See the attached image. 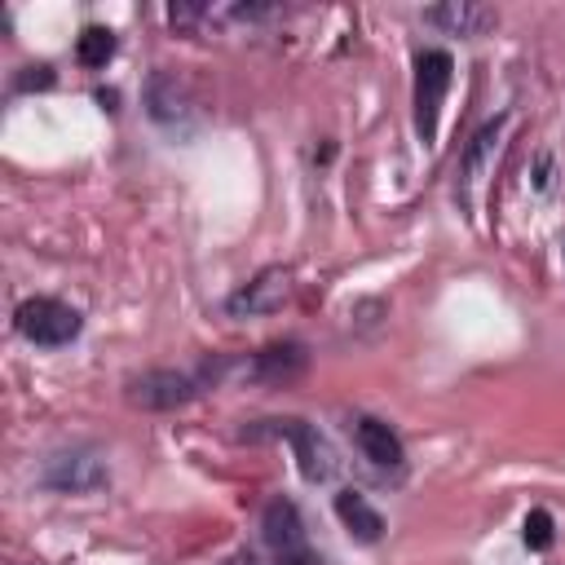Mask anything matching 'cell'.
I'll return each mask as SVG.
<instances>
[{
	"label": "cell",
	"instance_id": "7c38bea8",
	"mask_svg": "<svg viewBox=\"0 0 565 565\" xmlns=\"http://www.w3.org/2000/svg\"><path fill=\"white\" fill-rule=\"evenodd\" d=\"M503 124H508V115H494V119H490V124H481V128H477V137L468 141V150H463V159H459V185H455V194H459V199H468V185H472V181H477V172L486 168V159H490V150H494V141H499Z\"/></svg>",
	"mask_w": 565,
	"mask_h": 565
},
{
	"label": "cell",
	"instance_id": "30bf717a",
	"mask_svg": "<svg viewBox=\"0 0 565 565\" xmlns=\"http://www.w3.org/2000/svg\"><path fill=\"white\" fill-rule=\"evenodd\" d=\"M428 26H446L450 35H481L499 22V13L490 4H472V0H450V4H433L424 9Z\"/></svg>",
	"mask_w": 565,
	"mask_h": 565
},
{
	"label": "cell",
	"instance_id": "9a60e30c",
	"mask_svg": "<svg viewBox=\"0 0 565 565\" xmlns=\"http://www.w3.org/2000/svg\"><path fill=\"white\" fill-rule=\"evenodd\" d=\"M521 539H525V547H530V552H547V547H552V539H556V521H552V512H547V508L525 512Z\"/></svg>",
	"mask_w": 565,
	"mask_h": 565
},
{
	"label": "cell",
	"instance_id": "7a4b0ae2",
	"mask_svg": "<svg viewBox=\"0 0 565 565\" xmlns=\"http://www.w3.org/2000/svg\"><path fill=\"white\" fill-rule=\"evenodd\" d=\"M13 327H18L31 344L57 349V344H71L84 322H79V313H75L71 305H62V300H53V296H31V300L18 305Z\"/></svg>",
	"mask_w": 565,
	"mask_h": 565
},
{
	"label": "cell",
	"instance_id": "277c9868",
	"mask_svg": "<svg viewBox=\"0 0 565 565\" xmlns=\"http://www.w3.org/2000/svg\"><path fill=\"white\" fill-rule=\"evenodd\" d=\"M40 481L62 494H84V490L106 486V463L97 450H57V455H49Z\"/></svg>",
	"mask_w": 565,
	"mask_h": 565
},
{
	"label": "cell",
	"instance_id": "5b68a950",
	"mask_svg": "<svg viewBox=\"0 0 565 565\" xmlns=\"http://www.w3.org/2000/svg\"><path fill=\"white\" fill-rule=\"evenodd\" d=\"M256 433H278L296 446V459H300V472L305 481H327L335 472V459H331V446L318 437V428H309L305 419H265V428Z\"/></svg>",
	"mask_w": 565,
	"mask_h": 565
},
{
	"label": "cell",
	"instance_id": "9c48e42d",
	"mask_svg": "<svg viewBox=\"0 0 565 565\" xmlns=\"http://www.w3.org/2000/svg\"><path fill=\"white\" fill-rule=\"evenodd\" d=\"M260 530H265V543L278 552V556H296L305 552V521H300V508L291 499H274L260 516Z\"/></svg>",
	"mask_w": 565,
	"mask_h": 565
},
{
	"label": "cell",
	"instance_id": "6da1fadb",
	"mask_svg": "<svg viewBox=\"0 0 565 565\" xmlns=\"http://www.w3.org/2000/svg\"><path fill=\"white\" fill-rule=\"evenodd\" d=\"M450 75H455V62L446 49L415 53V132H419V141H437V115H441Z\"/></svg>",
	"mask_w": 565,
	"mask_h": 565
},
{
	"label": "cell",
	"instance_id": "8992f818",
	"mask_svg": "<svg viewBox=\"0 0 565 565\" xmlns=\"http://www.w3.org/2000/svg\"><path fill=\"white\" fill-rule=\"evenodd\" d=\"M287 291H291V274L287 269H260L247 287H238L230 300H225V309L234 313V318H252V313H274L282 300H287Z\"/></svg>",
	"mask_w": 565,
	"mask_h": 565
},
{
	"label": "cell",
	"instance_id": "d6986e66",
	"mask_svg": "<svg viewBox=\"0 0 565 565\" xmlns=\"http://www.w3.org/2000/svg\"><path fill=\"white\" fill-rule=\"evenodd\" d=\"M97 102H102L106 110H115V102H119V97H115V88H97Z\"/></svg>",
	"mask_w": 565,
	"mask_h": 565
},
{
	"label": "cell",
	"instance_id": "2e32d148",
	"mask_svg": "<svg viewBox=\"0 0 565 565\" xmlns=\"http://www.w3.org/2000/svg\"><path fill=\"white\" fill-rule=\"evenodd\" d=\"M552 181H556V163H552V154H539V163H534V190L547 194Z\"/></svg>",
	"mask_w": 565,
	"mask_h": 565
},
{
	"label": "cell",
	"instance_id": "e0dca14e",
	"mask_svg": "<svg viewBox=\"0 0 565 565\" xmlns=\"http://www.w3.org/2000/svg\"><path fill=\"white\" fill-rule=\"evenodd\" d=\"M53 84V71L49 66H26V75L18 79V88H49Z\"/></svg>",
	"mask_w": 565,
	"mask_h": 565
},
{
	"label": "cell",
	"instance_id": "3957f363",
	"mask_svg": "<svg viewBox=\"0 0 565 565\" xmlns=\"http://www.w3.org/2000/svg\"><path fill=\"white\" fill-rule=\"evenodd\" d=\"M199 393V380L185 371H141L128 380V402L141 411H177Z\"/></svg>",
	"mask_w": 565,
	"mask_h": 565
},
{
	"label": "cell",
	"instance_id": "52a82bcc",
	"mask_svg": "<svg viewBox=\"0 0 565 565\" xmlns=\"http://www.w3.org/2000/svg\"><path fill=\"white\" fill-rule=\"evenodd\" d=\"M305 366H309L305 344L282 340V344H265L260 353H252V362H243L238 371L247 380H260V384H287V380H300Z\"/></svg>",
	"mask_w": 565,
	"mask_h": 565
},
{
	"label": "cell",
	"instance_id": "4fadbf2b",
	"mask_svg": "<svg viewBox=\"0 0 565 565\" xmlns=\"http://www.w3.org/2000/svg\"><path fill=\"white\" fill-rule=\"evenodd\" d=\"M335 516H340L344 530H349L353 539H362V543H375V539L384 534V516H380L358 490H340V494H335Z\"/></svg>",
	"mask_w": 565,
	"mask_h": 565
},
{
	"label": "cell",
	"instance_id": "5bb4252c",
	"mask_svg": "<svg viewBox=\"0 0 565 565\" xmlns=\"http://www.w3.org/2000/svg\"><path fill=\"white\" fill-rule=\"evenodd\" d=\"M75 57H79V66H106L110 57H115V31H106V26H84L79 31V40H75Z\"/></svg>",
	"mask_w": 565,
	"mask_h": 565
},
{
	"label": "cell",
	"instance_id": "ac0fdd59",
	"mask_svg": "<svg viewBox=\"0 0 565 565\" xmlns=\"http://www.w3.org/2000/svg\"><path fill=\"white\" fill-rule=\"evenodd\" d=\"M278 565H318L309 552H296V556H278Z\"/></svg>",
	"mask_w": 565,
	"mask_h": 565
},
{
	"label": "cell",
	"instance_id": "ba28073f",
	"mask_svg": "<svg viewBox=\"0 0 565 565\" xmlns=\"http://www.w3.org/2000/svg\"><path fill=\"white\" fill-rule=\"evenodd\" d=\"M146 115H150L154 124H163V128H177V124L190 119V97H185V88L177 84V75L154 71V75L146 79Z\"/></svg>",
	"mask_w": 565,
	"mask_h": 565
},
{
	"label": "cell",
	"instance_id": "8fae6325",
	"mask_svg": "<svg viewBox=\"0 0 565 565\" xmlns=\"http://www.w3.org/2000/svg\"><path fill=\"white\" fill-rule=\"evenodd\" d=\"M353 437H358V446H362V455L375 463V468H402V459H406V450H402V437L384 424V419H371V415H362L358 424H353Z\"/></svg>",
	"mask_w": 565,
	"mask_h": 565
}]
</instances>
